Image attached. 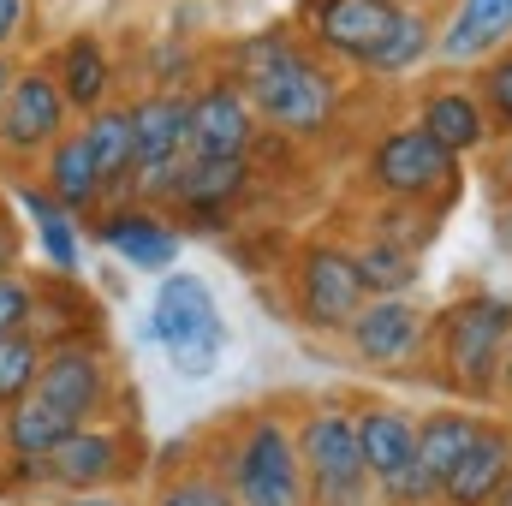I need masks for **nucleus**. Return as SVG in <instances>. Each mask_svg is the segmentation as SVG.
Instances as JSON below:
<instances>
[{"instance_id":"f257e3e1","label":"nucleus","mask_w":512,"mask_h":506,"mask_svg":"<svg viewBox=\"0 0 512 506\" xmlns=\"http://www.w3.org/2000/svg\"><path fill=\"white\" fill-rule=\"evenodd\" d=\"M233 84L245 90L256 120H268L286 137H316L334 120V78L280 30L245 36L233 48Z\"/></svg>"},{"instance_id":"f03ea898","label":"nucleus","mask_w":512,"mask_h":506,"mask_svg":"<svg viewBox=\"0 0 512 506\" xmlns=\"http://www.w3.org/2000/svg\"><path fill=\"white\" fill-rule=\"evenodd\" d=\"M149 328H155L161 352L173 358V370H179L185 381H203L215 364H221V352H227L221 304H215L209 280H197V274H185V268L161 274V286H155V310H149Z\"/></svg>"},{"instance_id":"7ed1b4c3","label":"nucleus","mask_w":512,"mask_h":506,"mask_svg":"<svg viewBox=\"0 0 512 506\" xmlns=\"http://www.w3.org/2000/svg\"><path fill=\"white\" fill-rule=\"evenodd\" d=\"M221 483L233 489L239 506H310L298 435H292L280 417H251V423H245V435L227 447Z\"/></svg>"},{"instance_id":"20e7f679","label":"nucleus","mask_w":512,"mask_h":506,"mask_svg":"<svg viewBox=\"0 0 512 506\" xmlns=\"http://www.w3.org/2000/svg\"><path fill=\"white\" fill-rule=\"evenodd\" d=\"M298 459H304V495L310 506H364L370 501V471L358 447V423L340 405H316L298 429Z\"/></svg>"},{"instance_id":"39448f33","label":"nucleus","mask_w":512,"mask_h":506,"mask_svg":"<svg viewBox=\"0 0 512 506\" xmlns=\"http://www.w3.org/2000/svg\"><path fill=\"white\" fill-rule=\"evenodd\" d=\"M36 399L48 411H60L72 429L84 423H108L114 417V358L96 334H60L42 358Z\"/></svg>"},{"instance_id":"423d86ee","label":"nucleus","mask_w":512,"mask_h":506,"mask_svg":"<svg viewBox=\"0 0 512 506\" xmlns=\"http://www.w3.org/2000/svg\"><path fill=\"white\" fill-rule=\"evenodd\" d=\"M72 131V108L48 66H18L0 102V167H30L48 155L54 137Z\"/></svg>"},{"instance_id":"0eeeda50","label":"nucleus","mask_w":512,"mask_h":506,"mask_svg":"<svg viewBox=\"0 0 512 506\" xmlns=\"http://www.w3.org/2000/svg\"><path fill=\"white\" fill-rule=\"evenodd\" d=\"M131 471H137V441L126 429L120 423H84L42 459V489L96 495V489H120Z\"/></svg>"},{"instance_id":"6e6552de","label":"nucleus","mask_w":512,"mask_h":506,"mask_svg":"<svg viewBox=\"0 0 512 506\" xmlns=\"http://www.w3.org/2000/svg\"><path fill=\"white\" fill-rule=\"evenodd\" d=\"M453 161H459V155H447L423 126H399V131H387L382 143H376L370 179H376V191L399 197V203L447 197V191H453Z\"/></svg>"},{"instance_id":"1a4fd4ad","label":"nucleus","mask_w":512,"mask_h":506,"mask_svg":"<svg viewBox=\"0 0 512 506\" xmlns=\"http://www.w3.org/2000/svg\"><path fill=\"white\" fill-rule=\"evenodd\" d=\"M512 346V304L495 292H477L465 298L453 316H447V364L465 387H489L495 370L507 364Z\"/></svg>"},{"instance_id":"9d476101","label":"nucleus","mask_w":512,"mask_h":506,"mask_svg":"<svg viewBox=\"0 0 512 506\" xmlns=\"http://www.w3.org/2000/svg\"><path fill=\"white\" fill-rule=\"evenodd\" d=\"M364 280H358V262L352 251H334V245H310L298 262V316L322 334L334 328H352V316L364 310Z\"/></svg>"},{"instance_id":"9b49d317","label":"nucleus","mask_w":512,"mask_h":506,"mask_svg":"<svg viewBox=\"0 0 512 506\" xmlns=\"http://www.w3.org/2000/svg\"><path fill=\"white\" fill-rule=\"evenodd\" d=\"M256 137V114L239 84H209L191 96V131H185V155L191 161H245Z\"/></svg>"},{"instance_id":"f8f14e48","label":"nucleus","mask_w":512,"mask_h":506,"mask_svg":"<svg viewBox=\"0 0 512 506\" xmlns=\"http://www.w3.org/2000/svg\"><path fill=\"white\" fill-rule=\"evenodd\" d=\"M96 239L120 256L126 268H143V274H167L179 262V233L149 203H108L96 215Z\"/></svg>"},{"instance_id":"ddd939ff","label":"nucleus","mask_w":512,"mask_h":506,"mask_svg":"<svg viewBox=\"0 0 512 506\" xmlns=\"http://www.w3.org/2000/svg\"><path fill=\"white\" fill-rule=\"evenodd\" d=\"M393 12H399L393 0H316L310 6V30H316V42L328 54L364 66L382 48V36L393 30Z\"/></svg>"},{"instance_id":"4468645a","label":"nucleus","mask_w":512,"mask_h":506,"mask_svg":"<svg viewBox=\"0 0 512 506\" xmlns=\"http://www.w3.org/2000/svg\"><path fill=\"white\" fill-rule=\"evenodd\" d=\"M36 185H42V191H48L72 221H96V215H102V173H96L90 143H84V131H78V126L48 143Z\"/></svg>"},{"instance_id":"2eb2a0df","label":"nucleus","mask_w":512,"mask_h":506,"mask_svg":"<svg viewBox=\"0 0 512 506\" xmlns=\"http://www.w3.org/2000/svg\"><path fill=\"white\" fill-rule=\"evenodd\" d=\"M48 72H54L66 108L84 114V120H90L96 108H108V96H114V60H108V48H102L96 36H84V30H72V36L48 54Z\"/></svg>"},{"instance_id":"dca6fc26","label":"nucleus","mask_w":512,"mask_h":506,"mask_svg":"<svg viewBox=\"0 0 512 506\" xmlns=\"http://www.w3.org/2000/svg\"><path fill=\"white\" fill-rule=\"evenodd\" d=\"M66 435H72V423H66L60 411H48L36 393L18 399V405L6 411V471H12V483H18V489H42V459H48Z\"/></svg>"},{"instance_id":"f3484780","label":"nucleus","mask_w":512,"mask_h":506,"mask_svg":"<svg viewBox=\"0 0 512 506\" xmlns=\"http://www.w3.org/2000/svg\"><path fill=\"white\" fill-rule=\"evenodd\" d=\"M131 114V137H137V167L155 161H185V131H191V96L179 90H149L126 102Z\"/></svg>"},{"instance_id":"a211bd4d","label":"nucleus","mask_w":512,"mask_h":506,"mask_svg":"<svg viewBox=\"0 0 512 506\" xmlns=\"http://www.w3.org/2000/svg\"><path fill=\"white\" fill-rule=\"evenodd\" d=\"M84 143H90V161L102 173V209L108 203H131V173H137V137H131V114L126 108H96L84 120Z\"/></svg>"},{"instance_id":"6ab92c4d","label":"nucleus","mask_w":512,"mask_h":506,"mask_svg":"<svg viewBox=\"0 0 512 506\" xmlns=\"http://www.w3.org/2000/svg\"><path fill=\"white\" fill-rule=\"evenodd\" d=\"M352 346L364 364H382V370H399L417 346V310L405 298H370L358 316H352Z\"/></svg>"},{"instance_id":"aec40b11","label":"nucleus","mask_w":512,"mask_h":506,"mask_svg":"<svg viewBox=\"0 0 512 506\" xmlns=\"http://www.w3.org/2000/svg\"><path fill=\"white\" fill-rule=\"evenodd\" d=\"M12 203L30 215V227H36V245L48 256V268L60 274V280H78V268H84V239H78V221L36 185V179H18L12 185Z\"/></svg>"},{"instance_id":"412c9836","label":"nucleus","mask_w":512,"mask_h":506,"mask_svg":"<svg viewBox=\"0 0 512 506\" xmlns=\"http://www.w3.org/2000/svg\"><path fill=\"white\" fill-rule=\"evenodd\" d=\"M251 185V167L245 161H191L179 167V185H173V203L185 215H203V227H215Z\"/></svg>"},{"instance_id":"4be33fe9","label":"nucleus","mask_w":512,"mask_h":506,"mask_svg":"<svg viewBox=\"0 0 512 506\" xmlns=\"http://www.w3.org/2000/svg\"><path fill=\"white\" fill-rule=\"evenodd\" d=\"M352 423H358L364 471H370L376 489L393 483L405 465H417V423H411V417H399V411H387V405H370V411H358Z\"/></svg>"},{"instance_id":"5701e85b","label":"nucleus","mask_w":512,"mask_h":506,"mask_svg":"<svg viewBox=\"0 0 512 506\" xmlns=\"http://www.w3.org/2000/svg\"><path fill=\"white\" fill-rule=\"evenodd\" d=\"M512 477V441L501 429H483L477 447L453 465V477L441 483V501L447 506H483L501 495V483Z\"/></svg>"},{"instance_id":"b1692460","label":"nucleus","mask_w":512,"mask_h":506,"mask_svg":"<svg viewBox=\"0 0 512 506\" xmlns=\"http://www.w3.org/2000/svg\"><path fill=\"white\" fill-rule=\"evenodd\" d=\"M477 435H483V423L465 417V411H435V417L417 423V465L435 477V489H441V483L453 477V465L477 447Z\"/></svg>"},{"instance_id":"393cba45","label":"nucleus","mask_w":512,"mask_h":506,"mask_svg":"<svg viewBox=\"0 0 512 506\" xmlns=\"http://www.w3.org/2000/svg\"><path fill=\"white\" fill-rule=\"evenodd\" d=\"M417 126L429 131L447 155H465V149H477L483 137H489V126H483V108L465 96V90H435L429 102H423V120Z\"/></svg>"},{"instance_id":"a878e982","label":"nucleus","mask_w":512,"mask_h":506,"mask_svg":"<svg viewBox=\"0 0 512 506\" xmlns=\"http://www.w3.org/2000/svg\"><path fill=\"white\" fill-rule=\"evenodd\" d=\"M507 30H512V0H465L453 30L441 36V54L447 60H477L495 42H507Z\"/></svg>"},{"instance_id":"bb28decb","label":"nucleus","mask_w":512,"mask_h":506,"mask_svg":"<svg viewBox=\"0 0 512 506\" xmlns=\"http://www.w3.org/2000/svg\"><path fill=\"white\" fill-rule=\"evenodd\" d=\"M358 262V280H364V298H405L411 286H417V251H405V245H364V251H352Z\"/></svg>"},{"instance_id":"cd10ccee","label":"nucleus","mask_w":512,"mask_h":506,"mask_svg":"<svg viewBox=\"0 0 512 506\" xmlns=\"http://www.w3.org/2000/svg\"><path fill=\"white\" fill-rule=\"evenodd\" d=\"M42 358H48V340H42L36 328H24V334H6V340H0V411H12L18 399H30V393H36Z\"/></svg>"},{"instance_id":"c85d7f7f","label":"nucleus","mask_w":512,"mask_h":506,"mask_svg":"<svg viewBox=\"0 0 512 506\" xmlns=\"http://www.w3.org/2000/svg\"><path fill=\"white\" fill-rule=\"evenodd\" d=\"M423 54H429V24L399 6V12H393V30L382 36V48H376L364 66H370V72H411Z\"/></svg>"},{"instance_id":"c756f323","label":"nucleus","mask_w":512,"mask_h":506,"mask_svg":"<svg viewBox=\"0 0 512 506\" xmlns=\"http://www.w3.org/2000/svg\"><path fill=\"white\" fill-rule=\"evenodd\" d=\"M149 506H239V501H233V489L221 483V471H179V477H167V483L155 489Z\"/></svg>"},{"instance_id":"7c9ffc66","label":"nucleus","mask_w":512,"mask_h":506,"mask_svg":"<svg viewBox=\"0 0 512 506\" xmlns=\"http://www.w3.org/2000/svg\"><path fill=\"white\" fill-rule=\"evenodd\" d=\"M42 322V280L30 274H0V340L24 334Z\"/></svg>"},{"instance_id":"2f4dec72","label":"nucleus","mask_w":512,"mask_h":506,"mask_svg":"<svg viewBox=\"0 0 512 506\" xmlns=\"http://www.w3.org/2000/svg\"><path fill=\"white\" fill-rule=\"evenodd\" d=\"M36 30V0H0V54H12Z\"/></svg>"},{"instance_id":"473e14b6","label":"nucleus","mask_w":512,"mask_h":506,"mask_svg":"<svg viewBox=\"0 0 512 506\" xmlns=\"http://www.w3.org/2000/svg\"><path fill=\"white\" fill-rule=\"evenodd\" d=\"M489 102H495V114L512 126V60H501V66L489 72Z\"/></svg>"},{"instance_id":"72a5a7b5","label":"nucleus","mask_w":512,"mask_h":506,"mask_svg":"<svg viewBox=\"0 0 512 506\" xmlns=\"http://www.w3.org/2000/svg\"><path fill=\"white\" fill-rule=\"evenodd\" d=\"M18 256H24V233L0 215V274H18Z\"/></svg>"},{"instance_id":"f704fd0d","label":"nucleus","mask_w":512,"mask_h":506,"mask_svg":"<svg viewBox=\"0 0 512 506\" xmlns=\"http://www.w3.org/2000/svg\"><path fill=\"white\" fill-rule=\"evenodd\" d=\"M54 506H126V495H114V489H96V495H54Z\"/></svg>"},{"instance_id":"c9c22d12","label":"nucleus","mask_w":512,"mask_h":506,"mask_svg":"<svg viewBox=\"0 0 512 506\" xmlns=\"http://www.w3.org/2000/svg\"><path fill=\"white\" fill-rule=\"evenodd\" d=\"M12 72H18V66H12V54H0V102H6V84H12Z\"/></svg>"},{"instance_id":"e433bc0d","label":"nucleus","mask_w":512,"mask_h":506,"mask_svg":"<svg viewBox=\"0 0 512 506\" xmlns=\"http://www.w3.org/2000/svg\"><path fill=\"white\" fill-rule=\"evenodd\" d=\"M0 465H6V411H0Z\"/></svg>"},{"instance_id":"4c0bfd02","label":"nucleus","mask_w":512,"mask_h":506,"mask_svg":"<svg viewBox=\"0 0 512 506\" xmlns=\"http://www.w3.org/2000/svg\"><path fill=\"white\" fill-rule=\"evenodd\" d=\"M495 506H512V483H501V495H495Z\"/></svg>"},{"instance_id":"58836bf2","label":"nucleus","mask_w":512,"mask_h":506,"mask_svg":"<svg viewBox=\"0 0 512 506\" xmlns=\"http://www.w3.org/2000/svg\"><path fill=\"white\" fill-rule=\"evenodd\" d=\"M507 221H512V215H507ZM507 233H512V227H507Z\"/></svg>"},{"instance_id":"ea45409f","label":"nucleus","mask_w":512,"mask_h":506,"mask_svg":"<svg viewBox=\"0 0 512 506\" xmlns=\"http://www.w3.org/2000/svg\"><path fill=\"white\" fill-rule=\"evenodd\" d=\"M0 215H6V209H0Z\"/></svg>"},{"instance_id":"a19ab883","label":"nucleus","mask_w":512,"mask_h":506,"mask_svg":"<svg viewBox=\"0 0 512 506\" xmlns=\"http://www.w3.org/2000/svg\"><path fill=\"white\" fill-rule=\"evenodd\" d=\"M393 6H399V0H393Z\"/></svg>"}]
</instances>
